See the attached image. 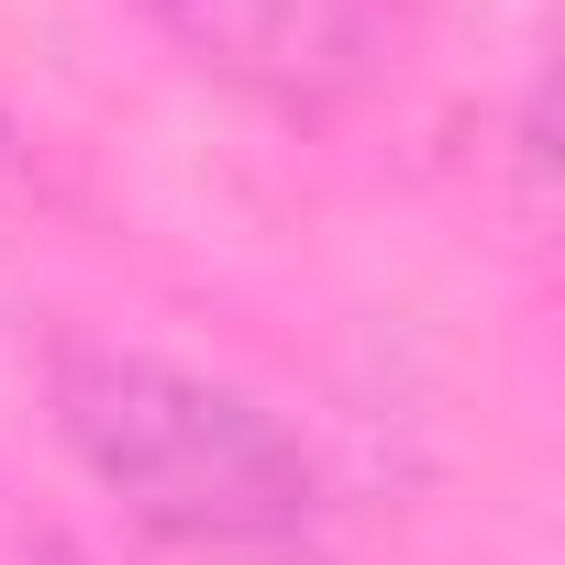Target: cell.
<instances>
[{
	"instance_id": "cell-1",
	"label": "cell",
	"mask_w": 565,
	"mask_h": 565,
	"mask_svg": "<svg viewBox=\"0 0 565 565\" xmlns=\"http://www.w3.org/2000/svg\"><path fill=\"white\" fill-rule=\"evenodd\" d=\"M56 433L145 532L200 554H277L322 521V477L289 422L145 344H67Z\"/></svg>"
},
{
	"instance_id": "cell-2",
	"label": "cell",
	"mask_w": 565,
	"mask_h": 565,
	"mask_svg": "<svg viewBox=\"0 0 565 565\" xmlns=\"http://www.w3.org/2000/svg\"><path fill=\"white\" fill-rule=\"evenodd\" d=\"M145 12L233 89H266V100H344L388 23L377 0H145Z\"/></svg>"
}]
</instances>
